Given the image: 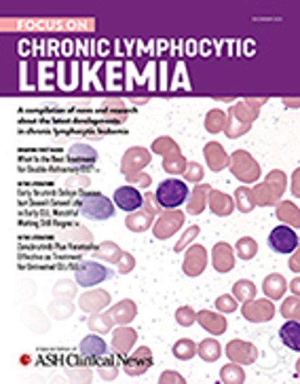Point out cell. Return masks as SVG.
Listing matches in <instances>:
<instances>
[{"label": "cell", "mask_w": 300, "mask_h": 384, "mask_svg": "<svg viewBox=\"0 0 300 384\" xmlns=\"http://www.w3.org/2000/svg\"><path fill=\"white\" fill-rule=\"evenodd\" d=\"M81 214L89 220H97V222H104L110 220L114 216V205L108 196L104 194H97V192H89L83 194L81 203H79Z\"/></svg>", "instance_id": "1"}, {"label": "cell", "mask_w": 300, "mask_h": 384, "mask_svg": "<svg viewBox=\"0 0 300 384\" xmlns=\"http://www.w3.org/2000/svg\"><path fill=\"white\" fill-rule=\"evenodd\" d=\"M188 196V186L182 182V180H165L159 188H157V201L161 207L165 209H174V207H180Z\"/></svg>", "instance_id": "2"}, {"label": "cell", "mask_w": 300, "mask_h": 384, "mask_svg": "<svg viewBox=\"0 0 300 384\" xmlns=\"http://www.w3.org/2000/svg\"><path fill=\"white\" fill-rule=\"evenodd\" d=\"M74 276H77V283L83 285V287H91L95 283H102L104 279L112 276V270L97 264V262H83L77 266L74 270Z\"/></svg>", "instance_id": "3"}, {"label": "cell", "mask_w": 300, "mask_h": 384, "mask_svg": "<svg viewBox=\"0 0 300 384\" xmlns=\"http://www.w3.org/2000/svg\"><path fill=\"white\" fill-rule=\"evenodd\" d=\"M269 247L277 254H292L298 247V236L290 226H275L269 234Z\"/></svg>", "instance_id": "4"}, {"label": "cell", "mask_w": 300, "mask_h": 384, "mask_svg": "<svg viewBox=\"0 0 300 384\" xmlns=\"http://www.w3.org/2000/svg\"><path fill=\"white\" fill-rule=\"evenodd\" d=\"M142 201H144L142 192L133 186H121L114 192V203L123 212H136V209L142 207Z\"/></svg>", "instance_id": "5"}, {"label": "cell", "mask_w": 300, "mask_h": 384, "mask_svg": "<svg viewBox=\"0 0 300 384\" xmlns=\"http://www.w3.org/2000/svg\"><path fill=\"white\" fill-rule=\"evenodd\" d=\"M79 351L85 359H99L106 353V342L97 336H87V338H83Z\"/></svg>", "instance_id": "6"}, {"label": "cell", "mask_w": 300, "mask_h": 384, "mask_svg": "<svg viewBox=\"0 0 300 384\" xmlns=\"http://www.w3.org/2000/svg\"><path fill=\"white\" fill-rule=\"evenodd\" d=\"M279 334H281L283 342L292 348V351H298V348H300V327H298L296 321H288V323L281 327Z\"/></svg>", "instance_id": "7"}, {"label": "cell", "mask_w": 300, "mask_h": 384, "mask_svg": "<svg viewBox=\"0 0 300 384\" xmlns=\"http://www.w3.org/2000/svg\"><path fill=\"white\" fill-rule=\"evenodd\" d=\"M79 156H87V161H93L95 159V150L89 148V146H83V144H77L70 148V159L79 161Z\"/></svg>", "instance_id": "8"}, {"label": "cell", "mask_w": 300, "mask_h": 384, "mask_svg": "<svg viewBox=\"0 0 300 384\" xmlns=\"http://www.w3.org/2000/svg\"><path fill=\"white\" fill-rule=\"evenodd\" d=\"M201 355L208 359V361H212V359H216L218 355H220V348H218V344L214 342V340H208V342H203V346H201Z\"/></svg>", "instance_id": "9"}]
</instances>
